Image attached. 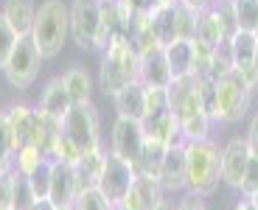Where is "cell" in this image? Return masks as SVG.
Here are the masks:
<instances>
[{"mask_svg":"<svg viewBox=\"0 0 258 210\" xmlns=\"http://www.w3.org/2000/svg\"><path fill=\"white\" fill-rule=\"evenodd\" d=\"M255 73H258V45H255Z\"/></svg>","mask_w":258,"mask_h":210,"instance_id":"816d5d0a","label":"cell"},{"mask_svg":"<svg viewBox=\"0 0 258 210\" xmlns=\"http://www.w3.org/2000/svg\"><path fill=\"white\" fill-rule=\"evenodd\" d=\"M239 31H255L258 28V0H230Z\"/></svg>","mask_w":258,"mask_h":210,"instance_id":"d6a6232c","label":"cell"},{"mask_svg":"<svg viewBox=\"0 0 258 210\" xmlns=\"http://www.w3.org/2000/svg\"><path fill=\"white\" fill-rule=\"evenodd\" d=\"M236 210H255V207H252V202H250V199L244 196V199H241L239 204H236Z\"/></svg>","mask_w":258,"mask_h":210,"instance_id":"c3c4849f","label":"cell"},{"mask_svg":"<svg viewBox=\"0 0 258 210\" xmlns=\"http://www.w3.org/2000/svg\"><path fill=\"white\" fill-rule=\"evenodd\" d=\"M241 196H252V193L258 191V157L252 154L250 163H247L244 168V177H241V185H239Z\"/></svg>","mask_w":258,"mask_h":210,"instance_id":"f35d334b","label":"cell"},{"mask_svg":"<svg viewBox=\"0 0 258 210\" xmlns=\"http://www.w3.org/2000/svg\"><path fill=\"white\" fill-rule=\"evenodd\" d=\"M166 143L160 137H146L143 140V149L138 154V160L132 163L135 174H146V177H155L160 174V166H163V157H166Z\"/></svg>","mask_w":258,"mask_h":210,"instance_id":"d4e9b609","label":"cell"},{"mask_svg":"<svg viewBox=\"0 0 258 210\" xmlns=\"http://www.w3.org/2000/svg\"><path fill=\"white\" fill-rule=\"evenodd\" d=\"M48 174H51V163H48V166H42L37 174H34V177H28L39 199H48Z\"/></svg>","mask_w":258,"mask_h":210,"instance_id":"60d3db41","label":"cell"},{"mask_svg":"<svg viewBox=\"0 0 258 210\" xmlns=\"http://www.w3.org/2000/svg\"><path fill=\"white\" fill-rule=\"evenodd\" d=\"M255 34H258V28H255Z\"/></svg>","mask_w":258,"mask_h":210,"instance_id":"6f0895ef","label":"cell"},{"mask_svg":"<svg viewBox=\"0 0 258 210\" xmlns=\"http://www.w3.org/2000/svg\"><path fill=\"white\" fill-rule=\"evenodd\" d=\"M17 34H14V28L6 23V17L0 14V70H3V64H6L9 53L14 51V45H17Z\"/></svg>","mask_w":258,"mask_h":210,"instance_id":"74e56055","label":"cell"},{"mask_svg":"<svg viewBox=\"0 0 258 210\" xmlns=\"http://www.w3.org/2000/svg\"><path fill=\"white\" fill-rule=\"evenodd\" d=\"M160 3H177V0H160Z\"/></svg>","mask_w":258,"mask_h":210,"instance_id":"db71d44e","label":"cell"},{"mask_svg":"<svg viewBox=\"0 0 258 210\" xmlns=\"http://www.w3.org/2000/svg\"><path fill=\"white\" fill-rule=\"evenodd\" d=\"M146 17H149L152 37L160 48H166L177 39V3H157Z\"/></svg>","mask_w":258,"mask_h":210,"instance_id":"ffe728a7","label":"cell"},{"mask_svg":"<svg viewBox=\"0 0 258 210\" xmlns=\"http://www.w3.org/2000/svg\"><path fill=\"white\" fill-rule=\"evenodd\" d=\"M59 137H62V121L53 118V115H48V112H42V109L37 107V121H34V132H31V146H37L48 163H53V157H56Z\"/></svg>","mask_w":258,"mask_h":210,"instance_id":"ac0fdd59","label":"cell"},{"mask_svg":"<svg viewBox=\"0 0 258 210\" xmlns=\"http://www.w3.org/2000/svg\"><path fill=\"white\" fill-rule=\"evenodd\" d=\"M98 129H101V121H98V109L93 107V101L73 104L71 112L62 118V132L79 149V154L101 149V134H98Z\"/></svg>","mask_w":258,"mask_h":210,"instance_id":"5b68a950","label":"cell"},{"mask_svg":"<svg viewBox=\"0 0 258 210\" xmlns=\"http://www.w3.org/2000/svg\"><path fill=\"white\" fill-rule=\"evenodd\" d=\"M101 6V0H73L71 3V37L82 51H96Z\"/></svg>","mask_w":258,"mask_h":210,"instance_id":"ba28073f","label":"cell"},{"mask_svg":"<svg viewBox=\"0 0 258 210\" xmlns=\"http://www.w3.org/2000/svg\"><path fill=\"white\" fill-rule=\"evenodd\" d=\"M37 191H34L31 179L12 168V210H34L37 204Z\"/></svg>","mask_w":258,"mask_h":210,"instance_id":"83f0119b","label":"cell"},{"mask_svg":"<svg viewBox=\"0 0 258 210\" xmlns=\"http://www.w3.org/2000/svg\"><path fill=\"white\" fill-rule=\"evenodd\" d=\"M12 168H14V146L6 126V115L0 112V174H9Z\"/></svg>","mask_w":258,"mask_h":210,"instance_id":"d590c367","label":"cell"},{"mask_svg":"<svg viewBox=\"0 0 258 210\" xmlns=\"http://www.w3.org/2000/svg\"><path fill=\"white\" fill-rule=\"evenodd\" d=\"M79 157H82L79 149L73 146L71 140H68V134L62 132V137H59V143H56V157H53V160H62V163H71V166H73Z\"/></svg>","mask_w":258,"mask_h":210,"instance_id":"ab89813d","label":"cell"},{"mask_svg":"<svg viewBox=\"0 0 258 210\" xmlns=\"http://www.w3.org/2000/svg\"><path fill=\"white\" fill-rule=\"evenodd\" d=\"M132 179H135V168H132V163L121 160L118 154H112V152L104 154V168H101V177H98L96 188L110 199L112 204L123 202L129 185H132Z\"/></svg>","mask_w":258,"mask_h":210,"instance_id":"9c48e42d","label":"cell"},{"mask_svg":"<svg viewBox=\"0 0 258 210\" xmlns=\"http://www.w3.org/2000/svg\"><path fill=\"white\" fill-rule=\"evenodd\" d=\"M56 210H73V207H56Z\"/></svg>","mask_w":258,"mask_h":210,"instance_id":"11a10c76","label":"cell"},{"mask_svg":"<svg viewBox=\"0 0 258 210\" xmlns=\"http://www.w3.org/2000/svg\"><path fill=\"white\" fill-rule=\"evenodd\" d=\"M247 146H250V152L258 157V112L252 115V121H250V129H247Z\"/></svg>","mask_w":258,"mask_h":210,"instance_id":"7bdbcfd3","label":"cell"},{"mask_svg":"<svg viewBox=\"0 0 258 210\" xmlns=\"http://www.w3.org/2000/svg\"><path fill=\"white\" fill-rule=\"evenodd\" d=\"M197 14L194 9H188L185 3L177 0V39H188L191 42L197 37Z\"/></svg>","mask_w":258,"mask_h":210,"instance_id":"e575fe53","label":"cell"},{"mask_svg":"<svg viewBox=\"0 0 258 210\" xmlns=\"http://www.w3.org/2000/svg\"><path fill=\"white\" fill-rule=\"evenodd\" d=\"M166 112H171V107H168V96L166 90L160 87H146V112H143V132H149V129L155 126L157 121H160Z\"/></svg>","mask_w":258,"mask_h":210,"instance_id":"f1b7e54d","label":"cell"},{"mask_svg":"<svg viewBox=\"0 0 258 210\" xmlns=\"http://www.w3.org/2000/svg\"><path fill=\"white\" fill-rule=\"evenodd\" d=\"M211 12H213V20H216V26L222 31V39H233L239 34V23H236V12H233L230 0H219Z\"/></svg>","mask_w":258,"mask_h":210,"instance_id":"1f68e13d","label":"cell"},{"mask_svg":"<svg viewBox=\"0 0 258 210\" xmlns=\"http://www.w3.org/2000/svg\"><path fill=\"white\" fill-rule=\"evenodd\" d=\"M143 140H146L143 123L118 115L115 123H112V149L110 152L118 154L121 160H126V163H135L141 149H143Z\"/></svg>","mask_w":258,"mask_h":210,"instance_id":"8fae6325","label":"cell"},{"mask_svg":"<svg viewBox=\"0 0 258 210\" xmlns=\"http://www.w3.org/2000/svg\"><path fill=\"white\" fill-rule=\"evenodd\" d=\"M62 82H64V87H68V93H71V101L73 104H87V101H90V96H93V79H90V73H87L82 64H73L71 70H64Z\"/></svg>","mask_w":258,"mask_h":210,"instance_id":"4316f807","label":"cell"},{"mask_svg":"<svg viewBox=\"0 0 258 210\" xmlns=\"http://www.w3.org/2000/svg\"><path fill=\"white\" fill-rule=\"evenodd\" d=\"M42 166H48V160L42 157V152H39L37 146H31V143L17 149V154H14V171L26 174V177H34Z\"/></svg>","mask_w":258,"mask_h":210,"instance_id":"4dcf8cb0","label":"cell"},{"mask_svg":"<svg viewBox=\"0 0 258 210\" xmlns=\"http://www.w3.org/2000/svg\"><path fill=\"white\" fill-rule=\"evenodd\" d=\"M115 210H126V207H123V204H115Z\"/></svg>","mask_w":258,"mask_h":210,"instance_id":"f5cc1de1","label":"cell"},{"mask_svg":"<svg viewBox=\"0 0 258 210\" xmlns=\"http://www.w3.org/2000/svg\"><path fill=\"white\" fill-rule=\"evenodd\" d=\"M71 107H73V101H71V93H68V87H64L62 76L48 79L45 87H42V96H39V109L62 121L64 115L71 112Z\"/></svg>","mask_w":258,"mask_h":210,"instance_id":"44dd1931","label":"cell"},{"mask_svg":"<svg viewBox=\"0 0 258 210\" xmlns=\"http://www.w3.org/2000/svg\"><path fill=\"white\" fill-rule=\"evenodd\" d=\"M177 210H208L205 202H202V196H194V193H188L185 199H182L180 204H177Z\"/></svg>","mask_w":258,"mask_h":210,"instance_id":"f6af8a7d","label":"cell"},{"mask_svg":"<svg viewBox=\"0 0 258 210\" xmlns=\"http://www.w3.org/2000/svg\"><path fill=\"white\" fill-rule=\"evenodd\" d=\"M115 112L121 118H132V121H143V112H146V87L141 82H132L129 87L118 90L115 96Z\"/></svg>","mask_w":258,"mask_h":210,"instance_id":"603a6c76","label":"cell"},{"mask_svg":"<svg viewBox=\"0 0 258 210\" xmlns=\"http://www.w3.org/2000/svg\"><path fill=\"white\" fill-rule=\"evenodd\" d=\"M39 67H42V53L37 51L31 37H20L14 51L9 53L6 64H3V76L12 84L14 90H28L39 76Z\"/></svg>","mask_w":258,"mask_h":210,"instance_id":"8992f818","label":"cell"},{"mask_svg":"<svg viewBox=\"0 0 258 210\" xmlns=\"http://www.w3.org/2000/svg\"><path fill=\"white\" fill-rule=\"evenodd\" d=\"M48 199L53 207H73L76 204V174L71 163L53 160L48 174Z\"/></svg>","mask_w":258,"mask_h":210,"instance_id":"4fadbf2b","label":"cell"},{"mask_svg":"<svg viewBox=\"0 0 258 210\" xmlns=\"http://www.w3.org/2000/svg\"><path fill=\"white\" fill-rule=\"evenodd\" d=\"M138 14L123 3L112 0L101 6V23H98V37H96V51H107L112 42H129L132 26H135Z\"/></svg>","mask_w":258,"mask_h":210,"instance_id":"52a82bcc","label":"cell"},{"mask_svg":"<svg viewBox=\"0 0 258 210\" xmlns=\"http://www.w3.org/2000/svg\"><path fill=\"white\" fill-rule=\"evenodd\" d=\"M191 42H202V45H208V48H216V45L222 42V31H219V26H216V20H213L211 9L197 14V37H194Z\"/></svg>","mask_w":258,"mask_h":210,"instance_id":"f546056e","label":"cell"},{"mask_svg":"<svg viewBox=\"0 0 258 210\" xmlns=\"http://www.w3.org/2000/svg\"><path fill=\"white\" fill-rule=\"evenodd\" d=\"M250 157L252 152L244 137H233L230 143H225V149H222V182H227L230 188H239Z\"/></svg>","mask_w":258,"mask_h":210,"instance_id":"e0dca14e","label":"cell"},{"mask_svg":"<svg viewBox=\"0 0 258 210\" xmlns=\"http://www.w3.org/2000/svg\"><path fill=\"white\" fill-rule=\"evenodd\" d=\"M3 115H6V126H9V134H12V146H14V154H17V149H23V146L31 143L37 109H31L28 104H12L9 109H3Z\"/></svg>","mask_w":258,"mask_h":210,"instance_id":"d6986e66","label":"cell"},{"mask_svg":"<svg viewBox=\"0 0 258 210\" xmlns=\"http://www.w3.org/2000/svg\"><path fill=\"white\" fill-rule=\"evenodd\" d=\"M157 182H160L163 191H185L188 185V160H185V140H177L166 149V157H163L160 174H157Z\"/></svg>","mask_w":258,"mask_h":210,"instance_id":"7c38bea8","label":"cell"},{"mask_svg":"<svg viewBox=\"0 0 258 210\" xmlns=\"http://www.w3.org/2000/svg\"><path fill=\"white\" fill-rule=\"evenodd\" d=\"M180 3H185V6L194 9V12H205V9H211V0H180Z\"/></svg>","mask_w":258,"mask_h":210,"instance_id":"bcb514c9","label":"cell"},{"mask_svg":"<svg viewBox=\"0 0 258 210\" xmlns=\"http://www.w3.org/2000/svg\"><path fill=\"white\" fill-rule=\"evenodd\" d=\"M247 199H250V202H252V207H255V210H258V191H255V193H252V196H247Z\"/></svg>","mask_w":258,"mask_h":210,"instance_id":"681fc988","label":"cell"},{"mask_svg":"<svg viewBox=\"0 0 258 210\" xmlns=\"http://www.w3.org/2000/svg\"><path fill=\"white\" fill-rule=\"evenodd\" d=\"M0 14L6 17V23L14 28L17 37H28L34 17H37V6H34V0H6V6H3Z\"/></svg>","mask_w":258,"mask_h":210,"instance_id":"cb8c5ba5","label":"cell"},{"mask_svg":"<svg viewBox=\"0 0 258 210\" xmlns=\"http://www.w3.org/2000/svg\"><path fill=\"white\" fill-rule=\"evenodd\" d=\"M230 42V53H233V70H239L241 76L250 82V87H258V73H255V45H258V34L255 31H239Z\"/></svg>","mask_w":258,"mask_h":210,"instance_id":"5bb4252c","label":"cell"},{"mask_svg":"<svg viewBox=\"0 0 258 210\" xmlns=\"http://www.w3.org/2000/svg\"><path fill=\"white\" fill-rule=\"evenodd\" d=\"M216 82V118L219 123H239L250 112L252 87L239 70H230L225 76L213 79Z\"/></svg>","mask_w":258,"mask_h":210,"instance_id":"277c9868","label":"cell"},{"mask_svg":"<svg viewBox=\"0 0 258 210\" xmlns=\"http://www.w3.org/2000/svg\"><path fill=\"white\" fill-rule=\"evenodd\" d=\"M163 188L155 177H146V174H135L132 185H129L126 196H123V207L126 210H157L163 204Z\"/></svg>","mask_w":258,"mask_h":210,"instance_id":"9a60e30c","label":"cell"},{"mask_svg":"<svg viewBox=\"0 0 258 210\" xmlns=\"http://www.w3.org/2000/svg\"><path fill=\"white\" fill-rule=\"evenodd\" d=\"M104 154L107 152L96 149V152L82 154V157L73 163V174H76V196L98 185V177H101V168H104Z\"/></svg>","mask_w":258,"mask_h":210,"instance_id":"7402d4cb","label":"cell"},{"mask_svg":"<svg viewBox=\"0 0 258 210\" xmlns=\"http://www.w3.org/2000/svg\"><path fill=\"white\" fill-rule=\"evenodd\" d=\"M200 82V79H197ZM171 112L180 118V137L185 140V143H191V140H205L208 132H211V115L202 109V101H200V93L194 90V93H188L185 98H182L180 104H177Z\"/></svg>","mask_w":258,"mask_h":210,"instance_id":"30bf717a","label":"cell"},{"mask_svg":"<svg viewBox=\"0 0 258 210\" xmlns=\"http://www.w3.org/2000/svg\"><path fill=\"white\" fill-rule=\"evenodd\" d=\"M138 82L143 87H160V90H166L171 84V70H168L163 48H152L146 53H138Z\"/></svg>","mask_w":258,"mask_h":210,"instance_id":"2e32d148","label":"cell"},{"mask_svg":"<svg viewBox=\"0 0 258 210\" xmlns=\"http://www.w3.org/2000/svg\"><path fill=\"white\" fill-rule=\"evenodd\" d=\"M185 160H188V191L194 196H213L222 179V149L211 137L191 140L185 143Z\"/></svg>","mask_w":258,"mask_h":210,"instance_id":"6da1fadb","label":"cell"},{"mask_svg":"<svg viewBox=\"0 0 258 210\" xmlns=\"http://www.w3.org/2000/svg\"><path fill=\"white\" fill-rule=\"evenodd\" d=\"M157 210H177V207H171V204H168V202H163V204H160V207H157Z\"/></svg>","mask_w":258,"mask_h":210,"instance_id":"f907efd6","label":"cell"},{"mask_svg":"<svg viewBox=\"0 0 258 210\" xmlns=\"http://www.w3.org/2000/svg\"><path fill=\"white\" fill-rule=\"evenodd\" d=\"M28 37L34 39L42 59H56L62 53L68 37H71V9L64 6L62 0H45L37 9V17H34Z\"/></svg>","mask_w":258,"mask_h":210,"instance_id":"7a4b0ae2","label":"cell"},{"mask_svg":"<svg viewBox=\"0 0 258 210\" xmlns=\"http://www.w3.org/2000/svg\"><path fill=\"white\" fill-rule=\"evenodd\" d=\"M230 70H233L230 42H227V39H222V42L216 45V51H213V59H211V70H208V76H211V79H219V76H225V73H230Z\"/></svg>","mask_w":258,"mask_h":210,"instance_id":"836d02e7","label":"cell"},{"mask_svg":"<svg viewBox=\"0 0 258 210\" xmlns=\"http://www.w3.org/2000/svg\"><path fill=\"white\" fill-rule=\"evenodd\" d=\"M123 3H126V6L132 9L135 14H149L152 9L157 6V3H160V0H123Z\"/></svg>","mask_w":258,"mask_h":210,"instance_id":"ee69618b","label":"cell"},{"mask_svg":"<svg viewBox=\"0 0 258 210\" xmlns=\"http://www.w3.org/2000/svg\"><path fill=\"white\" fill-rule=\"evenodd\" d=\"M73 210H115V204L104 196L98 188H90V191H84V193H79V196H76Z\"/></svg>","mask_w":258,"mask_h":210,"instance_id":"8d00e7d4","label":"cell"},{"mask_svg":"<svg viewBox=\"0 0 258 210\" xmlns=\"http://www.w3.org/2000/svg\"><path fill=\"white\" fill-rule=\"evenodd\" d=\"M163 51H166V62H168V70H171V79L191 76V70H194V42H188V39H174V42L166 45Z\"/></svg>","mask_w":258,"mask_h":210,"instance_id":"484cf974","label":"cell"},{"mask_svg":"<svg viewBox=\"0 0 258 210\" xmlns=\"http://www.w3.org/2000/svg\"><path fill=\"white\" fill-rule=\"evenodd\" d=\"M0 210H12V171L0 174Z\"/></svg>","mask_w":258,"mask_h":210,"instance_id":"b9f144b4","label":"cell"},{"mask_svg":"<svg viewBox=\"0 0 258 210\" xmlns=\"http://www.w3.org/2000/svg\"><path fill=\"white\" fill-rule=\"evenodd\" d=\"M101 3H112V0H101Z\"/></svg>","mask_w":258,"mask_h":210,"instance_id":"9f6ffc18","label":"cell"},{"mask_svg":"<svg viewBox=\"0 0 258 210\" xmlns=\"http://www.w3.org/2000/svg\"><path fill=\"white\" fill-rule=\"evenodd\" d=\"M138 82V51L129 42H112L98 64V84L104 96H115L118 90Z\"/></svg>","mask_w":258,"mask_h":210,"instance_id":"3957f363","label":"cell"},{"mask_svg":"<svg viewBox=\"0 0 258 210\" xmlns=\"http://www.w3.org/2000/svg\"><path fill=\"white\" fill-rule=\"evenodd\" d=\"M34 210H56V207H53V202H51V199H37Z\"/></svg>","mask_w":258,"mask_h":210,"instance_id":"7dc6e473","label":"cell"}]
</instances>
